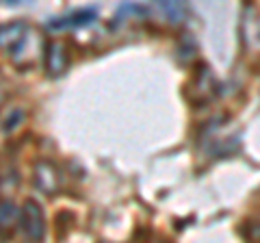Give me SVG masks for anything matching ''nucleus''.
I'll return each instance as SVG.
<instances>
[{
    "instance_id": "nucleus-8",
    "label": "nucleus",
    "mask_w": 260,
    "mask_h": 243,
    "mask_svg": "<svg viewBox=\"0 0 260 243\" xmlns=\"http://www.w3.org/2000/svg\"><path fill=\"white\" fill-rule=\"evenodd\" d=\"M245 22L249 24V33L247 31H243V37L245 39H251V50L254 52H260V20L256 18V13H251V18L247 20V15H245Z\"/></svg>"
},
{
    "instance_id": "nucleus-4",
    "label": "nucleus",
    "mask_w": 260,
    "mask_h": 243,
    "mask_svg": "<svg viewBox=\"0 0 260 243\" xmlns=\"http://www.w3.org/2000/svg\"><path fill=\"white\" fill-rule=\"evenodd\" d=\"M35 187L44 196H54L61 189V172L50 161H39L35 165Z\"/></svg>"
},
{
    "instance_id": "nucleus-6",
    "label": "nucleus",
    "mask_w": 260,
    "mask_h": 243,
    "mask_svg": "<svg viewBox=\"0 0 260 243\" xmlns=\"http://www.w3.org/2000/svg\"><path fill=\"white\" fill-rule=\"evenodd\" d=\"M98 18V13L93 9H80L74 13H68V15H61L50 22V28H78V26H87Z\"/></svg>"
},
{
    "instance_id": "nucleus-3",
    "label": "nucleus",
    "mask_w": 260,
    "mask_h": 243,
    "mask_svg": "<svg viewBox=\"0 0 260 243\" xmlns=\"http://www.w3.org/2000/svg\"><path fill=\"white\" fill-rule=\"evenodd\" d=\"M70 66V52L68 46L59 39H50L46 44V52H44V70L50 78H59L65 74V70Z\"/></svg>"
},
{
    "instance_id": "nucleus-1",
    "label": "nucleus",
    "mask_w": 260,
    "mask_h": 243,
    "mask_svg": "<svg viewBox=\"0 0 260 243\" xmlns=\"http://www.w3.org/2000/svg\"><path fill=\"white\" fill-rule=\"evenodd\" d=\"M46 44L44 37L37 33V31H26V35L22 37V42L15 46V50L9 54L11 61L15 63V68L20 70H26L30 66H35L39 59H44V52H46Z\"/></svg>"
},
{
    "instance_id": "nucleus-7",
    "label": "nucleus",
    "mask_w": 260,
    "mask_h": 243,
    "mask_svg": "<svg viewBox=\"0 0 260 243\" xmlns=\"http://www.w3.org/2000/svg\"><path fill=\"white\" fill-rule=\"evenodd\" d=\"M20 222V210L13 206V202H0V232H11L13 226Z\"/></svg>"
},
{
    "instance_id": "nucleus-9",
    "label": "nucleus",
    "mask_w": 260,
    "mask_h": 243,
    "mask_svg": "<svg viewBox=\"0 0 260 243\" xmlns=\"http://www.w3.org/2000/svg\"><path fill=\"white\" fill-rule=\"evenodd\" d=\"M28 0H5V5H11V7H18V5H24Z\"/></svg>"
},
{
    "instance_id": "nucleus-5",
    "label": "nucleus",
    "mask_w": 260,
    "mask_h": 243,
    "mask_svg": "<svg viewBox=\"0 0 260 243\" xmlns=\"http://www.w3.org/2000/svg\"><path fill=\"white\" fill-rule=\"evenodd\" d=\"M28 24L26 22H9L0 26V50L11 54L15 50V46L22 42V37L26 35Z\"/></svg>"
},
{
    "instance_id": "nucleus-2",
    "label": "nucleus",
    "mask_w": 260,
    "mask_h": 243,
    "mask_svg": "<svg viewBox=\"0 0 260 243\" xmlns=\"http://www.w3.org/2000/svg\"><path fill=\"white\" fill-rule=\"evenodd\" d=\"M20 224L24 234L30 241H42L46 234V217L42 206L37 204L35 200H26L20 208Z\"/></svg>"
}]
</instances>
